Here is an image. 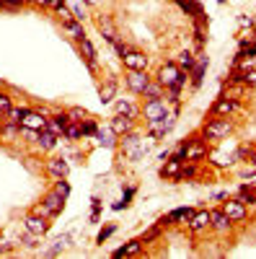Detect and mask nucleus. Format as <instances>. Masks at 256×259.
I'll return each mask as SVG.
<instances>
[{"label": "nucleus", "instance_id": "39448f33", "mask_svg": "<svg viewBox=\"0 0 256 259\" xmlns=\"http://www.w3.org/2000/svg\"><path fill=\"white\" fill-rule=\"evenodd\" d=\"M220 210L230 218V223H241V221H246V215H248V210H246V205L241 200H228V202H223Z\"/></svg>", "mask_w": 256, "mask_h": 259}, {"label": "nucleus", "instance_id": "aec40b11", "mask_svg": "<svg viewBox=\"0 0 256 259\" xmlns=\"http://www.w3.org/2000/svg\"><path fill=\"white\" fill-rule=\"evenodd\" d=\"M171 127H174V119H171V117L153 119V122H150V135H156V138H158V135H166Z\"/></svg>", "mask_w": 256, "mask_h": 259}, {"label": "nucleus", "instance_id": "4468645a", "mask_svg": "<svg viewBox=\"0 0 256 259\" xmlns=\"http://www.w3.org/2000/svg\"><path fill=\"white\" fill-rule=\"evenodd\" d=\"M114 112L117 114H122V117H127V119H135L137 114H140V109L132 104V101H127V99H119L117 104H114Z\"/></svg>", "mask_w": 256, "mask_h": 259}, {"label": "nucleus", "instance_id": "6e6552de", "mask_svg": "<svg viewBox=\"0 0 256 259\" xmlns=\"http://www.w3.org/2000/svg\"><path fill=\"white\" fill-rule=\"evenodd\" d=\"M230 226H233V223H230V218H228V215H225L220 207L210 212V228H212V231H218V233H228V231H230Z\"/></svg>", "mask_w": 256, "mask_h": 259}, {"label": "nucleus", "instance_id": "79ce46f5", "mask_svg": "<svg viewBox=\"0 0 256 259\" xmlns=\"http://www.w3.org/2000/svg\"><path fill=\"white\" fill-rule=\"evenodd\" d=\"M112 233H114V226H106V228H104V231L98 233V244H104V241H106V239H109V236H112Z\"/></svg>", "mask_w": 256, "mask_h": 259}, {"label": "nucleus", "instance_id": "7ed1b4c3", "mask_svg": "<svg viewBox=\"0 0 256 259\" xmlns=\"http://www.w3.org/2000/svg\"><path fill=\"white\" fill-rule=\"evenodd\" d=\"M233 130V122L230 119H212L204 124V138L210 140H220V138H228Z\"/></svg>", "mask_w": 256, "mask_h": 259}, {"label": "nucleus", "instance_id": "4c0bfd02", "mask_svg": "<svg viewBox=\"0 0 256 259\" xmlns=\"http://www.w3.org/2000/svg\"><path fill=\"white\" fill-rule=\"evenodd\" d=\"M68 119H70V122H83V119H85V109L75 106V109H70V112H68Z\"/></svg>", "mask_w": 256, "mask_h": 259}, {"label": "nucleus", "instance_id": "7c9ffc66", "mask_svg": "<svg viewBox=\"0 0 256 259\" xmlns=\"http://www.w3.org/2000/svg\"><path fill=\"white\" fill-rule=\"evenodd\" d=\"M62 29H65V31H68L73 39H78V41L85 36V34H83V26L78 24V21H65V24H62Z\"/></svg>", "mask_w": 256, "mask_h": 259}, {"label": "nucleus", "instance_id": "9d476101", "mask_svg": "<svg viewBox=\"0 0 256 259\" xmlns=\"http://www.w3.org/2000/svg\"><path fill=\"white\" fill-rule=\"evenodd\" d=\"M26 231H31V233H36V236H44V233L49 231L47 215H41V212H36V215H29V218H26Z\"/></svg>", "mask_w": 256, "mask_h": 259}, {"label": "nucleus", "instance_id": "58836bf2", "mask_svg": "<svg viewBox=\"0 0 256 259\" xmlns=\"http://www.w3.org/2000/svg\"><path fill=\"white\" fill-rule=\"evenodd\" d=\"M158 236H161V226L158 228H150V231H147V233H142V244H147V241H153V239H158Z\"/></svg>", "mask_w": 256, "mask_h": 259}, {"label": "nucleus", "instance_id": "f03ea898", "mask_svg": "<svg viewBox=\"0 0 256 259\" xmlns=\"http://www.w3.org/2000/svg\"><path fill=\"white\" fill-rule=\"evenodd\" d=\"M181 153H184V161H202L204 156H207V145H204V140H197V138H191V140H186L184 145H181Z\"/></svg>", "mask_w": 256, "mask_h": 259}, {"label": "nucleus", "instance_id": "2f4dec72", "mask_svg": "<svg viewBox=\"0 0 256 259\" xmlns=\"http://www.w3.org/2000/svg\"><path fill=\"white\" fill-rule=\"evenodd\" d=\"M176 65H179V70H191V65H194V55H191L189 50H184L181 55H179V60H176Z\"/></svg>", "mask_w": 256, "mask_h": 259}, {"label": "nucleus", "instance_id": "c9c22d12", "mask_svg": "<svg viewBox=\"0 0 256 259\" xmlns=\"http://www.w3.org/2000/svg\"><path fill=\"white\" fill-rule=\"evenodd\" d=\"M29 109H16V106H11V109L6 112V117H8V122H16V124H21V119H24V114H26Z\"/></svg>", "mask_w": 256, "mask_h": 259}, {"label": "nucleus", "instance_id": "f704fd0d", "mask_svg": "<svg viewBox=\"0 0 256 259\" xmlns=\"http://www.w3.org/2000/svg\"><path fill=\"white\" fill-rule=\"evenodd\" d=\"M194 177H197V163L186 161V166H181V171H179V182L181 179H194Z\"/></svg>", "mask_w": 256, "mask_h": 259}, {"label": "nucleus", "instance_id": "37998d69", "mask_svg": "<svg viewBox=\"0 0 256 259\" xmlns=\"http://www.w3.org/2000/svg\"><path fill=\"white\" fill-rule=\"evenodd\" d=\"M3 6H24V0H0Z\"/></svg>", "mask_w": 256, "mask_h": 259}, {"label": "nucleus", "instance_id": "bb28decb", "mask_svg": "<svg viewBox=\"0 0 256 259\" xmlns=\"http://www.w3.org/2000/svg\"><path fill=\"white\" fill-rule=\"evenodd\" d=\"M230 80H241V83H246V85H253V89H256V70L246 68L243 73H233V78H230Z\"/></svg>", "mask_w": 256, "mask_h": 259}, {"label": "nucleus", "instance_id": "6ab92c4d", "mask_svg": "<svg viewBox=\"0 0 256 259\" xmlns=\"http://www.w3.org/2000/svg\"><path fill=\"white\" fill-rule=\"evenodd\" d=\"M57 140H60V138H57L55 133H49L47 127H44V130H39V133H36V143H39L41 148H44V150L55 148V145H57Z\"/></svg>", "mask_w": 256, "mask_h": 259}, {"label": "nucleus", "instance_id": "a18cd8bd", "mask_svg": "<svg viewBox=\"0 0 256 259\" xmlns=\"http://www.w3.org/2000/svg\"><path fill=\"white\" fill-rule=\"evenodd\" d=\"M253 163H256V156H253Z\"/></svg>", "mask_w": 256, "mask_h": 259}, {"label": "nucleus", "instance_id": "a211bd4d", "mask_svg": "<svg viewBox=\"0 0 256 259\" xmlns=\"http://www.w3.org/2000/svg\"><path fill=\"white\" fill-rule=\"evenodd\" d=\"M122 140H124V150H127V156H130V158H137V156H140V140H137V135L127 133V135H122Z\"/></svg>", "mask_w": 256, "mask_h": 259}, {"label": "nucleus", "instance_id": "4be33fe9", "mask_svg": "<svg viewBox=\"0 0 256 259\" xmlns=\"http://www.w3.org/2000/svg\"><path fill=\"white\" fill-rule=\"evenodd\" d=\"M140 251H142V241H130V244H124L122 249H117L114 256L117 259H122V256H137Z\"/></svg>", "mask_w": 256, "mask_h": 259}, {"label": "nucleus", "instance_id": "0eeeda50", "mask_svg": "<svg viewBox=\"0 0 256 259\" xmlns=\"http://www.w3.org/2000/svg\"><path fill=\"white\" fill-rule=\"evenodd\" d=\"M147 83H150V78L145 75V70H127V85L132 94H142Z\"/></svg>", "mask_w": 256, "mask_h": 259}, {"label": "nucleus", "instance_id": "f3484780", "mask_svg": "<svg viewBox=\"0 0 256 259\" xmlns=\"http://www.w3.org/2000/svg\"><path fill=\"white\" fill-rule=\"evenodd\" d=\"M112 133L114 135H127V133H132V119H127V117H122V114H117L114 119H112Z\"/></svg>", "mask_w": 256, "mask_h": 259}, {"label": "nucleus", "instance_id": "c85d7f7f", "mask_svg": "<svg viewBox=\"0 0 256 259\" xmlns=\"http://www.w3.org/2000/svg\"><path fill=\"white\" fill-rule=\"evenodd\" d=\"M96 140H98V145H106V148H112L114 145V133H112V127L109 130H96V135H93Z\"/></svg>", "mask_w": 256, "mask_h": 259}, {"label": "nucleus", "instance_id": "ddd939ff", "mask_svg": "<svg viewBox=\"0 0 256 259\" xmlns=\"http://www.w3.org/2000/svg\"><path fill=\"white\" fill-rule=\"evenodd\" d=\"M80 55H83L85 65H88V70H96V50H93V45L85 36L80 39Z\"/></svg>", "mask_w": 256, "mask_h": 259}, {"label": "nucleus", "instance_id": "393cba45", "mask_svg": "<svg viewBox=\"0 0 256 259\" xmlns=\"http://www.w3.org/2000/svg\"><path fill=\"white\" fill-rule=\"evenodd\" d=\"M191 215H194V210H191V207H179V210H174L171 215H166V221L168 223H179V221H189Z\"/></svg>", "mask_w": 256, "mask_h": 259}, {"label": "nucleus", "instance_id": "72a5a7b5", "mask_svg": "<svg viewBox=\"0 0 256 259\" xmlns=\"http://www.w3.org/2000/svg\"><path fill=\"white\" fill-rule=\"evenodd\" d=\"M62 138H65V140H78V138H83V135H80V124L68 122L65 130H62Z\"/></svg>", "mask_w": 256, "mask_h": 259}, {"label": "nucleus", "instance_id": "20e7f679", "mask_svg": "<svg viewBox=\"0 0 256 259\" xmlns=\"http://www.w3.org/2000/svg\"><path fill=\"white\" fill-rule=\"evenodd\" d=\"M62 205H65V197H62V194H57V192H49L47 197L41 200L39 212H41V215H47V218H55V215L62 212Z\"/></svg>", "mask_w": 256, "mask_h": 259}, {"label": "nucleus", "instance_id": "cd10ccee", "mask_svg": "<svg viewBox=\"0 0 256 259\" xmlns=\"http://www.w3.org/2000/svg\"><path fill=\"white\" fill-rule=\"evenodd\" d=\"M142 96H145V99H163V85H161L158 80H156V83L150 80V83L145 85V91H142Z\"/></svg>", "mask_w": 256, "mask_h": 259}, {"label": "nucleus", "instance_id": "f257e3e1", "mask_svg": "<svg viewBox=\"0 0 256 259\" xmlns=\"http://www.w3.org/2000/svg\"><path fill=\"white\" fill-rule=\"evenodd\" d=\"M156 80L163 85V89H174V85H184L186 83V75H184V70H179L176 62H168V65H163V68H161V73H158Z\"/></svg>", "mask_w": 256, "mask_h": 259}, {"label": "nucleus", "instance_id": "a878e982", "mask_svg": "<svg viewBox=\"0 0 256 259\" xmlns=\"http://www.w3.org/2000/svg\"><path fill=\"white\" fill-rule=\"evenodd\" d=\"M176 3L184 8V11H189V13H194L199 21H204V11H202V6L199 3H194V0H176Z\"/></svg>", "mask_w": 256, "mask_h": 259}, {"label": "nucleus", "instance_id": "2eb2a0df", "mask_svg": "<svg viewBox=\"0 0 256 259\" xmlns=\"http://www.w3.org/2000/svg\"><path fill=\"white\" fill-rule=\"evenodd\" d=\"M181 166H184V161H179V158L166 161V166L161 168V177H163V179H174V182H179V171H181Z\"/></svg>", "mask_w": 256, "mask_h": 259}, {"label": "nucleus", "instance_id": "f8f14e48", "mask_svg": "<svg viewBox=\"0 0 256 259\" xmlns=\"http://www.w3.org/2000/svg\"><path fill=\"white\" fill-rule=\"evenodd\" d=\"M189 228L194 231V233H199V231L210 228V212H207V210H199V212H194V215L189 218Z\"/></svg>", "mask_w": 256, "mask_h": 259}, {"label": "nucleus", "instance_id": "c03bdc74", "mask_svg": "<svg viewBox=\"0 0 256 259\" xmlns=\"http://www.w3.org/2000/svg\"><path fill=\"white\" fill-rule=\"evenodd\" d=\"M0 133H3V122H0Z\"/></svg>", "mask_w": 256, "mask_h": 259}, {"label": "nucleus", "instance_id": "b1692460", "mask_svg": "<svg viewBox=\"0 0 256 259\" xmlns=\"http://www.w3.org/2000/svg\"><path fill=\"white\" fill-rule=\"evenodd\" d=\"M47 171H49V174H55V177H62V179H65V177H68V163L62 161V158H55V161L47 163Z\"/></svg>", "mask_w": 256, "mask_h": 259}, {"label": "nucleus", "instance_id": "412c9836", "mask_svg": "<svg viewBox=\"0 0 256 259\" xmlns=\"http://www.w3.org/2000/svg\"><path fill=\"white\" fill-rule=\"evenodd\" d=\"M68 122H70L68 114H57L55 119H47V130H49V133H55L57 138H62V130H65Z\"/></svg>", "mask_w": 256, "mask_h": 259}, {"label": "nucleus", "instance_id": "e433bc0d", "mask_svg": "<svg viewBox=\"0 0 256 259\" xmlns=\"http://www.w3.org/2000/svg\"><path fill=\"white\" fill-rule=\"evenodd\" d=\"M96 122H91V119H83L80 122V135H96Z\"/></svg>", "mask_w": 256, "mask_h": 259}, {"label": "nucleus", "instance_id": "ea45409f", "mask_svg": "<svg viewBox=\"0 0 256 259\" xmlns=\"http://www.w3.org/2000/svg\"><path fill=\"white\" fill-rule=\"evenodd\" d=\"M11 96H6V94H0V114H6L8 109H11Z\"/></svg>", "mask_w": 256, "mask_h": 259}, {"label": "nucleus", "instance_id": "1a4fd4ad", "mask_svg": "<svg viewBox=\"0 0 256 259\" xmlns=\"http://www.w3.org/2000/svg\"><path fill=\"white\" fill-rule=\"evenodd\" d=\"M145 117H147V122L168 117V112H166V104H163L161 99H147V104H145Z\"/></svg>", "mask_w": 256, "mask_h": 259}, {"label": "nucleus", "instance_id": "c756f323", "mask_svg": "<svg viewBox=\"0 0 256 259\" xmlns=\"http://www.w3.org/2000/svg\"><path fill=\"white\" fill-rule=\"evenodd\" d=\"M114 96H117V83L106 80V85H101V101L109 104V101H114Z\"/></svg>", "mask_w": 256, "mask_h": 259}, {"label": "nucleus", "instance_id": "dca6fc26", "mask_svg": "<svg viewBox=\"0 0 256 259\" xmlns=\"http://www.w3.org/2000/svg\"><path fill=\"white\" fill-rule=\"evenodd\" d=\"M238 109V104H236V99H218L215 104H212V112H215V114H233V112H236Z\"/></svg>", "mask_w": 256, "mask_h": 259}, {"label": "nucleus", "instance_id": "9b49d317", "mask_svg": "<svg viewBox=\"0 0 256 259\" xmlns=\"http://www.w3.org/2000/svg\"><path fill=\"white\" fill-rule=\"evenodd\" d=\"M21 127H26V130H44L47 127V117L44 114H39V112H26L24 119H21Z\"/></svg>", "mask_w": 256, "mask_h": 259}, {"label": "nucleus", "instance_id": "a19ab883", "mask_svg": "<svg viewBox=\"0 0 256 259\" xmlns=\"http://www.w3.org/2000/svg\"><path fill=\"white\" fill-rule=\"evenodd\" d=\"M55 192H57V194H62V197H68V194H70V187H68L65 182H62V177H60V182H57Z\"/></svg>", "mask_w": 256, "mask_h": 259}, {"label": "nucleus", "instance_id": "473e14b6", "mask_svg": "<svg viewBox=\"0 0 256 259\" xmlns=\"http://www.w3.org/2000/svg\"><path fill=\"white\" fill-rule=\"evenodd\" d=\"M236 200H241L243 205H256V192H253L248 184H243V187H241V194H238Z\"/></svg>", "mask_w": 256, "mask_h": 259}, {"label": "nucleus", "instance_id": "423d86ee", "mask_svg": "<svg viewBox=\"0 0 256 259\" xmlns=\"http://www.w3.org/2000/svg\"><path fill=\"white\" fill-rule=\"evenodd\" d=\"M122 62H124L127 70H145L147 68V57L142 52H135V50H127L122 55Z\"/></svg>", "mask_w": 256, "mask_h": 259}, {"label": "nucleus", "instance_id": "5701e85b", "mask_svg": "<svg viewBox=\"0 0 256 259\" xmlns=\"http://www.w3.org/2000/svg\"><path fill=\"white\" fill-rule=\"evenodd\" d=\"M204 68H207V57H197L194 65H191V83H194V85L202 83V73H204Z\"/></svg>", "mask_w": 256, "mask_h": 259}]
</instances>
